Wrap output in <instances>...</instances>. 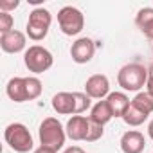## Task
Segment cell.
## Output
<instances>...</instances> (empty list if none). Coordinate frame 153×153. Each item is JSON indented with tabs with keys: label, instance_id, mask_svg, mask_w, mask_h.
<instances>
[{
	"label": "cell",
	"instance_id": "obj_10",
	"mask_svg": "<svg viewBox=\"0 0 153 153\" xmlns=\"http://www.w3.org/2000/svg\"><path fill=\"white\" fill-rule=\"evenodd\" d=\"M25 43H27L25 34L16 31V29H13V31L0 36V47H2L4 52H9V54H16L20 51H24Z\"/></svg>",
	"mask_w": 153,
	"mask_h": 153
},
{
	"label": "cell",
	"instance_id": "obj_21",
	"mask_svg": "<svg viewBox=\"0 0 153 153\" xmlns=\"http://www.w3.org/2000/svg\"><path fill=\"white\" fill-rule=\"evenodd\" d=\"M103 133H105V130H103V126L101 124H97V123H94V121H90V126H88V131H87V142H96V140H99L101 137H103Z\"/></svg>",
	"mask_w": 153,
	"mask_h": 153
},
{
	"label": "cell",
	"instance_id": "obj_17",
	"mask_svg": "<svg viewBox=\"0 0 153 153\" xmlns=\"http://www.w3.org/2000/svg\"><path fill=\"white\" fill-rule=\"evenodd\" d=\"M146 119H148V115H146L142 110H139L135 105H130L128 110H126V114L123 115V121H124L128 126H140Z\"/></svg>",
	"mask_w": 153,
	"mask_h": 153
},
{
	"label": "cell",
	"instance_id": "obj_2",
	"mask_svg": "<svg viewBox=\"0 0 153 153\" xmlns=\"http://www.w3.org/2000/svg\"><path fill=\"white\" fill-rule=\"evenodd\" d=\"M38 133H40L42 146L52 148L54 151L61 149L63 144H65V139H67V131L56 117H45L40 124Z\"/></svg>",
	"mask_w": 153,
	"mask_h": 153
},
{
	"label": "cell",
	"instance_id": "obj_25",
	"mask_svg": "<svg viewBox=\"0 0 153 153\" xmlns=\"http://www.w3.org/2000/svg\"><path fill=\"white\" fill-rule=\"evenodd\" d=\"M34 153H58V151H54L52 148H47V146H40L34 149Z\"/></svg>",
	"mask_w": 153,
	"mask_h": 153
},
{
	"label": "cell",
	"instance_id": "obj_5",
	"mask_svg": "<svg viewBox=\"0 0 153 153\" xmlns=\"http://www.w3.org/2000/svg\"><path fill=\"white\" fill-rule=\"evenodd\" d=\"M58 24L63 34L67 36H76L79 34L85 27V16L78 7H72V6H65L59 9L58 13Z\"/></svg>",
	"mask_w": 153,
	"mask_h": 153
},
{
	"label": "cell",
	"instance_id": "obj_8",
	"mask_svg": "<svg viewBox=\"0 0 153 153\" xmlns=\"http://www.w3.org/2000/svg\"><path fill=\"white\" fill-rule=\"evenodd\" d=\"M85 94L90 97V99H101L103 97H108L110 94V81L105 74H94L87 79L85 83Z\"/></svg>",
	"mask_w": 153,
	"mask_h": 153
},
{
	"label": "cell",
	"instance_id": "obj_14",
	"mask_svg": "<svg viewBox=\"0 0 153 153\" xmlns=\"http://www.w3.org/2000/svg\"><path fill=\"white\" fill-rule=\"evenodd\" d=\"M6 92L11 101L15 103H25L27 101V88H25V78H11L7 81Z\"/></svg>",
	"mask_w": 153,
	"mask_h": 153
},
{
	"label": "cell",
	"instance_id": "obj_7",
	"mask_svg": "<svg viewBox=\"0 0 153 153\" xmlns=\"http://www.w3.org/2000/svg\"><path fill=\"white\" fill-rule=\"evenodd\" d=\"M94 54H96V43H94V40H90L87 36L85 38H78L72 43V47H70L72 61L79 63V65L88 63L94 58Z\"/></svg>",
	"mask_w": 153,
	"mask_h": 153
},
{
	"label": "cell",
	"instance_id": "obj_11",
	"mask_svg": "<svg viewBox=\"0 0 153 153\" xmlns=\"http://www.w3.org/2000/svg\"><path fill=\"white\" fill-rule=\"evenodd\" d=\"M146 148V139L140 131L130 130L121 137V149L123 153H142Z\"/></svg>",
	"mask_w": 153,
	"mask_h": 153
},
{
	"label": "cell",
	"instance_id": "obj_16",
	"mask_svg": "<svg viewBox=\"0 0 153 153\" xmlns=\"http://www.w3.org/2000/svg\"><path fill=\"white\" fill-rule=\"evenodd\" d=\"M112 117H114V114H112V110H110L106 99H105V101H97V103L92 106V110H90V121H94V123H97V124H101V126H105L106 123H110Z\"/></svg>",
	"mask_w": 153,
	"mask_h": 153
},
{
	"label": "cell",
	"instance_id": "obj_13",
	"mask_svg": "<svg viewBox=\"0 0 153 153\" xmlns=\"http://www.w3.org/2000/svg\"><path fill=\"white\" fill-rule=\"evenodd\" d=\"M106 103H108V106H110L114 117H121V119H123V115L126 114L128 106L131 105L130 99H128V96H126L124 92H110L108 97H106Z\"/></svg>",
	"mask_w": 153,
	"mask_h": 153
},
{
	"label": "cell",
	"instance_id": "obj_23",
	"mask_svg": "<svg viewBox=\"0 0 153 153\" xmlns=\"http://www.w3.org/2000/svg\"><path fill=\"white\" fill-rule=\"evenodd\" d=\"M18 6H20L18 0H0V11H4V13H9L16 9Z\"/></svg>",
	"mask_w": 153,
	"mask_h": 153
},
{
	"label": "cell",
	"instance_id": "obj_27",
	"mask_svg": "<svg viewBox=\"0 0 153 153\" xmlns=\"http://www.w3.org/2000/svg\"><path fill=\"white\" fill-rule=\"evenodd\" d=\"M148 133H149V137L153 139V121H149V124H148Z\"/></svg>",
	"mask_w": 153,
	"mask_h": 153
},
{
	"label": "cell",
	"instance_id": "obj_19",
	"mask_svg": "<svg viewBox=\"0 0 153 153\" xmlns=\"http://www.w3.org/2000/svg\"><path fill=\"white\" fill-rule=\"evenodd\" d=\"M25 88H27V101H34L40 97L43 87H42V81L38 78H34V76H31V78H25Z\"/></svg>",
	"mask_w": 153,
	"mask_h": 153
},
{
	"label": "cell",
	"instance_id": "obj_1",
	"mask_svg": "<svg viewBox=\"0 0 153 153\" xmlns=\"http://www.w3.org/2000/svg\"><path fill=\"white\" fill-rule=\"evenodd\" d=\"M117 83L126 92H139L148 83V68L140 63H128L117 72Z\"/></svg>",
	"mask_w": 153,
	"mask_h": 153
},
{
	"label": "cell",
	"instance_id": "obj_26",
	"mask_svg": "<svg viewBox=\"0 0 153 153\" xmlns=\"http://www.w3.org/2000/svg\"><path fill=\"white\" fill-rule=\"evenodd\" d=\"M63 153H85V151H83V148H79V146H70V148H67Z\"/></svg>",
	"mask_w": 153,
	"mask_h": 153
},
{
	"label": "cell",
	"instance_id": "obj_22",
	"mask_svg": "<svg viewBox=\"0 0 153 153\" xmlns=\"http://www.w3.org/2000/svg\"><path fill=\"white\" fill-rule=\"evenodd\" d=\"M13 24H15V20H13V16L9 13L0 11V33L6 34V33L13 31Z\"/></svg>",
	"mask_w": 153,
	"mask_h": 153
},
{
	"label": "cell",
	"instance_id": "obj_20",
	"mask_svg": "<svg viewBox=\"0 0 153 153\" xmlns=\"http://www.w3.org/2000/svg\"><path fill=\"white\" fill-rule=\"evenodd\" d=\"M74 94V101H76V114H83L90 108L92 101L85 92H72Z\"/></svg>",
	"mask_w": 153,
	"mask_h": 153
},
{
	"label": "cell",
	"instance_id": "obj_12",
	"mask_svg": "<svg viewBox=\"0 0 153 153\" xmlns=\"http://www.w3.org/2000/svg\"><path fill=\"white\" fill-rule=\"evenodd\" d=\"M52 108H54L59 115H70V114H76L74 94H70V92H58V94L52 97Z\"/></svg>",
	"mask_w": 153,
	"mask_h": 153
},
{
	"label": "cell",
	"instance_id": "obj_24",
	"mask_svg": "<svg viewBox=\"0 0 153 153\" xmlns=\"http://www.w3.org/2000/svg\"><path fill=\"white\" fill-rule=\"evenodd\" d=\"M146 92L153 96V63L148 67V83H146Z\"/></svg>",
	"mask_w": 153,
	"mask_h": 153
},
{
	"label": "cell",
	"instance_id": "obj_15",
	"mask_svg": "<svg viewBox=\"0 0 153 153\" xmlns=\"http://www.w3.org/2000/svg\"><path fill=\"white\" fill-rule=\"evenodd\" d=\"M135 24L146 38L153 40V7L139 9V13L135 16Z\"/></svg>",
	"mask_w": 153,
	"mask_h": 153
},
{
	"label": "cell",
	"instance_id": "obj_3",
	"mask_svg": "<svg viewBox=\"0 0 153 153\" xmlns=\"http://www.w3.org/2000/svg\"><path fill=\"white\" fill-rule=\"evenodd\" d=\"M4 139L6 142L18 153H27L33 149L34 142L31 137V131L27 130L25 124L22 123H11L6 130H4Z\"/></svg>",
	"mask_w": 153,
	"mask_h": 153
},
{
	"label": "cell",
	"instance_id": "obj_9",
	"mask_svg": "<svg viewBox=\"0 0 153 153\" xmlns=\"http://www.w3.org/2000/svg\"><path fill=\"white\" fill-rule=\"evenodd\" d=\"M90 126V117L85 115H72L65 126L67 137H70L72 140H85L87 139V131Z\"/></svg>",
	"mask_w": 153,
	"mask_h": 153
},
{
	"label": "cell",
	"instance_id": "obj_4",
	"mask_svg": "<svg viewBox=\"0 0 153 153\" xmlns=\"http://www.w3.org/2000/svg\"><path fill=\"white\" fill-rule=\"evenodd\" d=\"M52 22V15L45 7H36L31 11L29 20H27V36L34 42H40L47 36L49 27Z\"/></svg>",
	"mask_w": 153,
	"mask_h": 153
},
{
	"label": "cell",
	"instance_id": "obj_6",
	"mask_svg": "<svg viewBox=\"0 0 153 153\" xmlns=\"http://www.w3.org/2000/svg\"><path fill=\"white\" fill-rule=\"evenodd\" d=\"M24 63L29 68V72L34 74H42L45 70H49L54 63V58L51 54V51H47L42 45H33L25 51L24 54Z\"/></svg>",
	"mask_w": 153,
	"mask_h": 153
},
{
	"label": "cell",
	"instance_id": "obj_18",
	"mask_svg": "<svg viewBox=\"0 0 153 153\" xmlns=\"http://www.w3.org/2000/svg\"><path fill=\"white\" fill-rule=\"evenodd\" d=\"M131 105H135L139 110H142L146 115H149L153 112V96H149L148 92H139L131 99Z\"/></svg>",
	"mask_w": 153,
	"mask_h": 153
}]
</instances>
